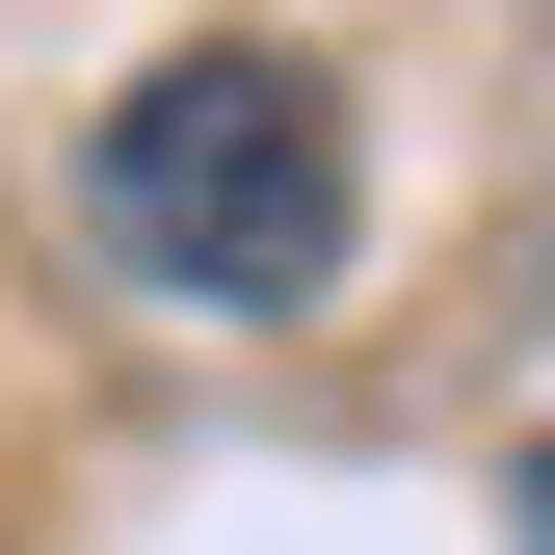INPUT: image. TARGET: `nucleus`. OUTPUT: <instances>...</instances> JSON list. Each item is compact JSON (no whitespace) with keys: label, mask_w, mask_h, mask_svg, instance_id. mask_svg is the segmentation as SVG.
I'll return each mask as SVG.
<instances>
[{"label":"nucleus","mask_w":555,"mask_h":555,"mask_svg":"<svg viewBox=\"0 0 555 555\" xmlns=\"http://www.w3.org/2000/svg\"><path fill=\"white\" fill-rule=\"evenodd\" d=\"M503 555H555V424H529V476H503Z\"/></svg>","instance_id":"2"},{"label":"nucleus","mask_w":555,"mask_h":555,"mask_svg":"<svg viewBox=\"0 0 555 555\" xmlns=\"http://www.w3.org/2000/svg\"><path fill=\"white\" fill-rule=\"evenodd\" d=\"M80 238L132 264V292H185V318H318L344 292V238H371V159H344V80L318 53H159L106 132H80Z\"/></svg>","instance_id":"1"}]
</instances>
